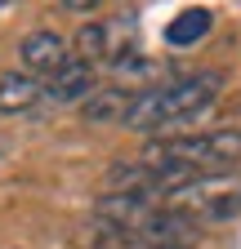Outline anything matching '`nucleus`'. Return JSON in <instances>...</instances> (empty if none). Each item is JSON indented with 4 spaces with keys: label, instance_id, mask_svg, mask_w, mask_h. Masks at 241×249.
Instances as JSON below:
<instances>
[{
    "label": "nucleus",
    "instance_id": "obj_9",
    "mask_svg": "<svg viewBox=\"0 0 241 249\" xmlns=\"http://www.w3.org/2000/svg\"><path fill=\"white\" fill-rule=\"evenodd\" d=\"M210 27H215V14L210 9H183V14H174V22L165 27V45L170 49H192L197 40L210 36Z\"/></svg>",
    "mask_w": 241,
    "mask_h": 249
},
{
    "label": "nucleus",
    "instance_id": "obj_4",
    "mask_svg": "<svg viewBox=\"0 0 241 249\" xmlns=\"http://www.w3.org/2000/svg\"><path fill=\"white\" fill-rule=\"evenodd\" d=\"M76 45H80V58L89 62V67H99V62H107V67L116 71L120 62H130V58H139V22H130V18H103V22H85L80 27V36H76Z\"/></svg>",
    "mask_w": 241,
    "mask_h": 249
},
{
    "label": "nucleus",
    "instance_id": "obj_3",
    "mask_svg": "<svg viewBox=\"0 0 241 249\" xmlns=\"http://www.w3.org/2000/svg\"><path fill=\"white\" fill-rule=\"evenodd\" d=\"M170 209L188 213V218H232L241 209V178L237 174H205V178H192L183 187H174L165 196Z\"/></svg>",
    "mask_w": 241,
    "mask_h": 249
},
{
    "label": "nucleus",
    "instance_id": "obj_2",
    "mask_svg": "<svg viewBox=\"0 0 241 249\" xmlns=\"http://www.w3.org/2000/svg\"><path fill=\"white\" fill-rule=\"evenodd\" d=\"M241 160V129H201L183 138H161L143 147V165L174 178H205V174H232Z\"/></svg>",
    "mask_w": 241,
    "mask_h": 249
},
{
    "label": "nucleus",
    "instance_id": "obj_12",
    "mask_svg": "<svg viewBox=\"0 0 241 249\" xmlns=\"http://www.w3.org/2000/svg\"><path fill=\"white\" fill-rule=\"evenodd\" d=\"M5 5H14V0H0V9H5Z\"/></svg>",
    "mask_w": 241,
    "mask_h": 249
},
{
    "label": "nucleus",
    "instance_id": "obj_5",
    "mask_svg": "<svg viewBox=\"0 0 241 249\" xmlns=\"http://www.w3.org/2000/svg\"><path fill=\"white\" fill-rule=\"evenodd\" d=\"M18 58H22V71L27 76H58L67 67V45H63V36H54V31H32V36H22V45H18Z\"/></svg>",
    "mask_w": 241,
    "mask_h": 249
},
{
    "label": "nucleus",
    "instance_id": "obj_6",
    "mask_svg": "<svg viewBox=\"0 0 241 249\" xmlns=\"http://www.w3.org/2000/svg\"><path fill=\"white\" fill-rule=\"evenodd\" d=\"M89 93H94V67H89L85 58H67V67L45 80V98L63 103V107H72V103L80 107Z\"/></svg>",
    "mask_w": 241,
    "mask_h": 249
},
{
    "label": "nucleus",
    "instance_id": "obj_1",
    "mask_svg": "<svg viewBox=\"0 0 241 249\" xmlns=\"http://www.w3.org/2000/svg\"><path fill=\"white\" fill-rule=\"evenodd\" d=\"M223 89V76L219 71H201V76H179V80H165V85H147V89H134L130 98V111H125V129H139V134H152V129H174L192 116H201L210 103L219 98Z\"/></svg>",
    "mask_w": 241,
    "mask_h": 249
},
{
    "label": "nucleus",
    "instance_id": "obj_8",
    "mask_svg": "<svg viewBox=\"0 0 241 249\" xmlns=\"http://www.w3.org/2000/svg\"><path fill=\"white\" fill-rule=\"evenodd\" d=\"M40 93L45 85L36 76H27V71H9V76H0V111L5 116H18V111H32L40 103Z\"/></svg>",
    "mask_w": 241,
    "mask_h": 249
},
{
    "label": "nucleus",
    "instance_id": "obj_10",
    "mask_svg": "<svg viewBox=\"0 0 241 249\" xmlns=\"http://www.w3.org/2000/svg\"><path fill=\"white\" fill-rule=\"evenodd\" d=\"M58 5H63L67 14H94V9L103 5V0H58Z\"/></svg>",
    "mask_w": 241,
    "mask_h": 249
},
{
    "label": "nucleus",
    "instance_id": "obj_7",
    "mask_svg": "<svg viewBox=\"0 0 241 249\" xmlns=\"http://www.w3.org/2000/svg\"><path fill=\"white\" fill-rule=\"evenodd\" d=\"M130 98H134V89H116V85L112 89H94L80 103V116L89 124H120L125 111H130Z\"/></svg>",
    "mask_w": 241,
    "mask_h": 249
},
{
    "label": "nucleus",
    "instance_id": "obj_11",
    "mask_svg": "<svg viewBox=\"0 0 241 249\" xmlns=\"http://www.w3.org/2000/svg\"><path fill=\"white\" fill-rule=\"evenodd\" d=\"M130 249H157V245H139V240H130Z\"/></svg>",
    "mask_w": 241,
    "mask_h": 249
}]
</instances>
